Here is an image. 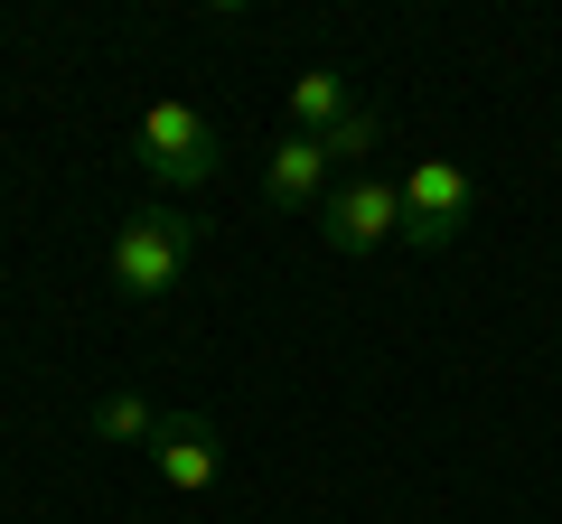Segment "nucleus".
<instances>
[{"label":"nucleus","instance_id":"1","mask_svg":"<svg viewBox=\"0 0 562 524\" xmlns=\"http://www.w3.org/2000/svg\"><path fill=\"white\" fill-rule=\"evenodd\" d=\"M132 160H140V179L160 187V197H188V187H206L225 169V132L198 113V103H150V113L132 122Z\"/></svg>","mask_w":562,"mask_h":524},{"label":"nucleus","instance_id":"2","mask_svg":"<svg viewBox=\"0 0 562 524\" xmlns=\"http://www.w3.org/2000/svg\"><path fill=\"white\" fill-rule=\"evenodd\" d=\"M188 262H198V225H188L169 197H150V206L122 216V235H113V282L132 291V300H169V291L188 282Z\"/></svg>","mask_w":562,"mask_h":524},{"label":"nucleus","instance_id":"3","mask_svg":"<svg viewBox=\"0 0 562 524\" xmlns=\"http://www.w3.org/2000/svg\"><path fill=\"white\" fill-rule=\"evenodd\" d=\"M403 235V179H384V169H357V179L328 187L319 206V243L328 253H375V243Z\"/></svg>","mask_w":562,"mask_h":524},{"label":"nucleus","instance_id":"4","mask_svg":"<svg viewBox=\"0 0 562 524\" xmlns=\"http://www.w3.org/2000/svg\"><path fill=\"white\" fill-rule=\"evenodd\" d=\"M469 206H479V187H469L460 160H413V169H403V243H413V253L460 243Z\"/></svg>","mask_w":562,"mask_h":524},{"label":"nucleus","instance_id":"5","mask_svg":"<svg viewBox=\"0 0 562 524\" xmlns=\"http://www.w3.org/2000/svg\"><path fill=\"white\" fill-rule=\"evenodd\" d=\"M328 187H338V169H328V150L310 141V132H281V141L262 150V206H272V216H319Z\"/></svg>","mask_w":562,"mask_h":524},{"label":"nucleus","instance_id":"6","mask_svg":"<svg viewBox=\"0 0 562 524\" xmlns=\"http://www.w3.org/2000/svg\"><path fill=\"white\" fill-rule=\"evenodd\" d=\"M150 468L169 478V497H206V487H216V422H198V412H160V431H150Z\"/></svg>","mask_w":562,"mask_h":524},{"label":"nucleus","instance_id":"7","mask_svg":"<svg viewBox=\"0 0 562 524\" xmlns=\"http://www.w3.org/2000/svg\"><path fill=\"white\" fill-rule=\"evenodd\" d=\"M347 113H357V84H347L338 66H310V76L291 84V132H310V141H319V132H338Z\"/></svg>","mask_w":562,"mask_h":524},{"label":"nucleus","instance_id":"8","mask_svg":"<svg viewBox=\"0 0 562 524\" xmlns=\"http://www.w3.org/2000/svg\"><path fill=\"white\" fill-rule=\"evenodd\" d=\"M375 141H384V113H375V103H357V113H347L338 132H319L328 169H347V179H357V169H366V150H375Z\"/></svg>","mask_w":562,"mask_h":524},{"label":"nucleus","instance_id":"9","mask_svg":"<svg viewBox=\"0 0 562 524\" xmlns=\"http://www.w3.org/2000/svg\"><path fill=\"white\" fill-rule=\"evenodd\" d=\"M150 431H160V412H150V403H140V394H103V403H94V441H113V449H150Z\"/></svg>","mask_w":562,"mask_h":524}]
</instances>
